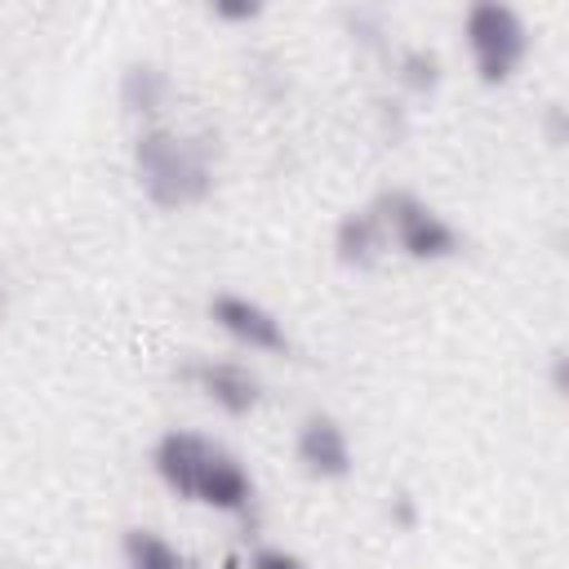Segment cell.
I'll return each mask as SVG.
<instances>
[{
  "instance_id": "3957f363",
  "label": "cell",
  "mask_w": 569,
  "mask_h": 569,
  "mask_svg": "<svg viewBox=\"0 0 569 569\" xmlns=\"http://www.w3.org/2000/svg\"><path fill=\"white\" fill-rule=\"evenodd\" d=\"M382 227V240L391 236L400 244V253L418 258V262H436V258H453L462 249V236L413 191H382L369 209Z\"/></svg>"
},
{
  "instance_id": "8992f818",
  "label": "cell",
  "mask_w": 569,
  "mask_h": 569,
  "mask_svg": "<svg viewBox=\"0 0 569 569\" xmlns=\"http://www.w3.org/2000/svg\"><path fill=\"white\" fill-rule=\"evenodd\" d=\"M182 373H187L218 409H227L231 418L258 409V400H262V382H258V373H249L244 365H231V360H196V365H187Z\"/></svg>"
},
{
  "instance_id": "30bf717a",
  "label": "cell",
  "mask_w": 569,
  "mask_h": 569,
  "mask_svg": "<svg viewBox=\"0 0 569 569\" xmlns=\"http://www.w3.org/2000/svg\"><path fill=\"white\" fill-rule=\"evenodd\" d=\"M120 551H124V569H187V556L156 529H124Z\"/></svg>"
},
{
  "instance_id": "ba28073f",
  "label": "cell",
  "mask_w": 569,
  "mask_h": 569,
  "mask_svg": "<svg viewBox=\"0 0 569 569\" xmlns=\"http://www.w3.org/2000/svg\"><path fill=\"white\" fill-rule=\"evenodd\" d=\"M169 98V76L156 62H133L120 76V102L129 116H156Z\"/></svg>"
},
{
  "instance_id": "5bb4252c",
  "label": "cell",
  "mask_w": 569,
  "mask_h": 569,
  "mask_svg": "<svg viewBox=\"0 0 569 569\" xmlns=\"http://www.w3.org/2000/svg\"><path fill=\"white\" fill-rule=\"evenodd\" d=\"M396 520H400V525H413V502H409L405 493L396 498Z\"/></svg>"
},
{
  "instance_id": "277c9868",
  "label": "cell",
  "mask_w": 569,
  "mask_h": 569,
  "mask_svg": "<svg viewBox=\"0 0 569 569\" xmlns=\"http://www.w3.org/2000/svg\"><path fill=\"white\" fill-rule=\"evenodd\" d=\"M467 49H471V62L480 71L485 84H502L511 80V71L525 62L529 53V31H525V18L511 9V4H498V0H480L467 9Z\"/></svg>"
},
{
  "instance_id": "4fadbf2b",
  "label": "cell",
  "mask_w": 569,
  "mask_h": 569,
  "mask_svg": "<svg viewBox=\"0 0 569 569\" xmlns=\"http://www.w3.org/2000/svg\"><path fill=\"white\" fill-rule=\"evenodd\" d=\"M213 13H218V18H236V22H240V18H258V13H262V4H213Z\"/></svg>"
},
{
  "instance_id": "8fae6325",
  "label": "cell",
  "mask_w": 569,
  "mask_h": 569,
  "mask_svg": "<svg viewBox=\"0 0 569 569\" xmlns=\"http://www.w3.org/2000/svg\"><path fill=\"white\" fill-rule=\"evenodd\" d=\"M396 76H400L405 89L431 93V89L440 84V58H436L431 49H405V53L396 58Z\"/></svg>"
},
{
  "instance_id": "5b68a950",
  "label": "cell",
  "mask_w": 569,
  "mask_h": 569,
  "mask_svg": "<svg viewBox=\"0 0 569 569\" xmlns=\"http://www.w3.org/2000/svg\"><path fill=\"white\" fill-rule=\"evenodd\" d=\"M209 316H213V325L222 329V333H231L236 342H244V347H253V351H289V333H284V325L262 307V302H253V298H244V293H213L209 298Z\"/></svg>"
},
{
  "instance_id": "6da1fadb",
  "label": "cell",
  "mask_w": 569,
  "mask_h": 569,
  "mask_svg": "<svg viewBox=\"0 0 569 569\" xmlns=\"http://www.w3.org/2000/svg\"><path fill=\"white\" fill-rule=\"evenodd\" d=\"M156 476L191 502L218 507V511H244L253 502V480L240 467L231 449H222L209 436L196 431H164L156 445Z\"/></svg>"
},
{
  "instance_id": "7c38bea8",
  "label": "cell",
  "mask_w": 569,
  "mask_h": 569,
  "mask_svg": "<svg viewBox=\"0 0 569 569\" xmlns=\"http://www.w3.org/2000/svg\"><path fill=\"white\" fill-rule=\"evenodd\" d=\"M249 569H307V565L293 551H284V547H258L253 560H249Z\"/></svg>"
},
{
  "instance_id": "9c48e42d",
  "label": "cell",
  "mask_w": 569,
  "mask_h": 569,
  "mask_svg": "<svg viewBox=\"0 0 569 569\" xmlns=\"http://www.w3.org/2000/svg\"><path fill=\"white\" fill-rule=\"evenodd\" d=\"M378 244H382V227H378V218L369 209L347 213L338 222V231H333V253L347 267H369L378 258Z\"/></svg>"
},
{
  "instance_id": "52a82bcc",
  "label": "cell",
  "mask_w": 569,
  "mask_h": 569,
  "mask_svg": "<svg viewBox=\"0 0 569 569\" xmlns=\"http://www.w3.org/2000/svg\"><path fill=\"white\" fill-rule=\"evenodd\" d=\"M298 462L320 480H342L351 471L347 431L329 413H307L298 427Z\"/></svg>"
},
{
  "instance_id": "7a4b0ae2",
  "label": "cell",
  "mask_w": 569,
  "mask_h": 569,
  "mask_svg": "<svg viewBox=\"0 0 569 569\" xmlns=\"http://www.w3.org/2000/svg\"><path fill=\"white\" fill-rule=\"evenodd\" d=\"M133 173L151 204L187 209L213 191V147L178 129H142L133 142Z\"/></svg>"
}]
</instances>
